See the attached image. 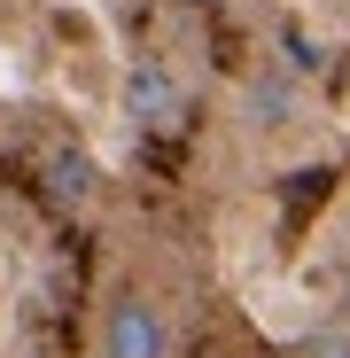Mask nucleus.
Here are the masks:
<instances>
[{
    "label": "nucleus",
    "mask_w": 350,
    "mask_h": 358,
    "mask_svg": "<svg viewBox=\"0 0 350 358\" xmlns=\"http://www.w3.org/2000/svg\"><path fill=\"white\" fill-rule=\"evenodd\" d=\"M94 358H171V320H163V304L140 296V288H125V296L101 312Z\"/></svg>",
    "instance_id": "f257e3e1"
},
{
    "label": "nucleus",
    "mask_w": 350,
    "mask_h": 358,
    "mask_svg": "<svg viewBox=\"0 0 350 358\" xmlns=\"http://www.w3.org/2000/svg\"><path fill=\"white\" fill-rule=\"evenodd\" d=\"M125 109H133V125H148V133H180V125H187V86L171 78L163 63H133Z\"/></svg>",
    "instance_id": "f03ea898"
},
{
    "label": "nucleus",
    "mask_w": 350,
    "mask_h": 358,
    "mask_svg": "<svg viewBox=\"0 0 350 358\" xmlns=\"http://www.w3.org/2000/svg\"><path fill=\"white\" fill-rule=\"evenodd\" d=\"M47 187L78 203V195L94 187V164H86V156H71V148H54V156H47Z\"/></svg>",
    "instance_id": "7ed1b4c3"
},
{
    "label": "nucleus",
    "mask_w": 350,
    "mask_h": 358,
    "mask_svg": "<svg viewBox=\"0 0 350 358\" xmlns=\"http://www.w3.org/2000/svg\"><path fill=\"white\" fill-rule=\"evenodd\" d=\"M288 101H296V86H288V78H272V71L249 78V109L265 117V125H272V117H288Z\"/></svg>",
    "instance_id": "20e7f679"
},
{
    "label": "nucleus",
    "mask_w": 350,
    "mask_h": 358,
    "mask_svg": "<svg viewBox=\"0 0 350 358\" xmlns=\"http://www.w3.org/2000/svg\"><path fill=\"white\" fill-rule=\"evenodd\" d=\"M304 358H350V327H319Z\"/></svg>",
    "instance_id": "39448f33"
},
{
    "label": "nucleus",
    "mask_w": 350,
    "mask_h": 358,
    "mask_svg": "<svg viewBox=\"0 0 350 358\" xmlns=\"http://www.w3.org/2000/svg\"><path fill=\"white\" fill-rule=\"evenodd\" d=\"M342 304H350V280H342Z\"/></svg>",
    "instance_id": "423d86ee"
}]
</instances>
